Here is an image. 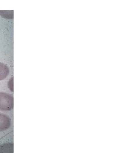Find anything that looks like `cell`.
Segmentation results:
<instances>
[{"instance_id": "7a4b0ae2", "label": "cell", "mask_w": 136, "mask_h": 153, "mask_svg": "<svg viewBox=\"0 0 136 153\" xmlns=\"http://www.w3.org/2000/svg\"><path fill=\"white\" fill-rule=\"evenodd\" d=\"M10 118L4 114H0V132L7 130L10 127Z\"/></svg>"}, {"instance_id": "6da1fadb", "label": "cell", "mask_w": 136, "mask_h": 153, "mask_svg": "<svg viewBox=\"0 0 136 153\" xmlns=\"http://www.w3.org/2000/svg\"><path fill=\"white\" fill-rule=\"evenodd\" d=\"M13 107V97L8 93L0 92V111H10Z\"/></svg>"}, {"instance_id": "3957f363", "label": "cell", "mask_w": 136, "mask_h": 153, "mask_svg": "<svg viewBox=\"0 0 136 153\" xmlns=\"http://www.w3.org/2000/svg\"><path fill=\"white\" fill-rule=\"evenodd\" d=\"M9 69L7 65L0 63V81L5 79L9 74Z\"/></svg>"}]
</instances>
